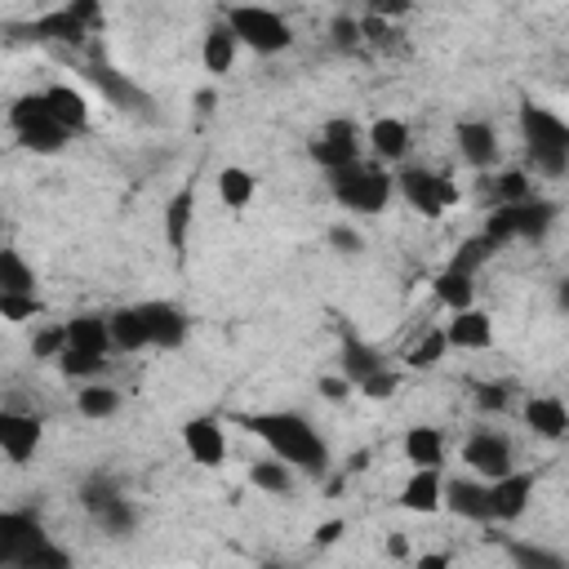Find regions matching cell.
<instances>
[{
    "label": "cell",
    "mask_w": 569,
    "mask_h": 569,
    "mask_svg": "<svg viewBox=\"0 0 569 569\" xmlns=\"http://www.w3.org/2000/svg\"><path fill=\"white\" fill-rule=\"evenodd\" d=\"M236 422L249 437H258L280 463H290V467H299L307 476H325L329 445L303 414H294V409H258V414H236Z\"/></svg>",
    "instance_id": "1"
},
{
    "label": "cell",
    "mask_w": 569,
    "mask_h": 569,
    "mask_svg": "<svg viewBox=\"0 0 569 569\" xmlns=\"http://www.w3.org/2000/svg\"><path fill=\"white\" fill-rule=\"evenodd\" d=\"M521 133H525V152H530L534 170H543L547 178H560L565 165H569V125L556 112L525 103L521 107Z\"/></svg>",
    "instance_id": "2"
},
{
    "label": "cell",
    "mask_w": 569,
    "mask_h": 569,
    "mask_svg": "<svg viewBox=\"0 0 569 569\" xmlns=\"http://www.w3.org/2000/svg\"><path fill=\"white\" fill-rule=\"evenodd\" d=\"M329 187L338 196L342 209L351 213H379L392 196V174L383 170V161H361L356 156L342 170H329Z\"/></svg>",
    "instance_id": "3"
},
{
    "label": "cell",
    "mask_w": 569,
    "mask_h": 569,
    "mask_svg": "<svg viewBox=\"0 0 569 569\" xmlns=\"http://www.w3.org/2000/svg\"><path fill=\"white\" fill-rule=\"evenodd\" d=\"M228 27L236 36V45H249L254 54L271 58V54H284L294 45V32L280 14L263 10V5H232L228 10Z\"/></svg>",
    "instance_id": "4"
},
{
    "label": "cell",
    "mask_w": 569,
    "mask_h": 569,
    "mask_svg": "<svg viewBox=\"0 0 569 569\" xmlns=\"http://www.w3.org/2000/svg\"><path fill=\"white\" fill-rule=\"evenodd\" d=\"M396 187L418 213H427V219H441V213L458 200V187L450 183V174H437V170H400Z\"/></svg>",
    "instance_id": "5"
},
{
    "label": "cell",
    "mask_w": 569,
    "mask_h": 569,
    "mask_svg": "<svg viewBox=\"0 0 569 569\" xmlns=\"http://www.w3.org/2000/svg\"><path fill=\"white\" fill-rule=\"evenodd\" d=\"M551 219H556V205H547V200H516V205H503L493 213L485 236L493 245H503L512 236H543Z\"/></svg>",
    "instance_id": "6"
},
{
    "label": "cell",
    "mask_w": 569,
    "mask_h": 569,
    "mask_svg": "<svg viewBox=\"0 0 569 569\" xmlns=\"http://www.w3.org/2000/svg\"><path fill=\"white\" fill-rule=\"evenodd\" d=\"M40 543H49V534L32 512H0V565H27Z\"/></svg>",
    "instance_id": "7"
},
{
    "label": "cell",
    "mask_w": 569,
    "mask_h": 569,
    "mask_svg": "<svg viewBox=\"0 0 569 569\" xmlns=\"http://www.w3.org/2000/svg\"><path fill=\"white\" fill-rule=\"evenodd\" d=\"M183 445L200 467H223V458H228V432L213 414H196L183 422Z\"/></svg>",
    "instance_id": "8"
},
{
    "label": "cell",
    "mask_w": 569,
    "mask_h": 569,
    "mask_svg": "<svg viewBox=\"0 0 569 569\" xmlns=\"http://www.w3.org/2000/svg\"><path fill=\"white\" fill-rule=\"evenodd\" d=\"M530 498H534V476L530 472L512 467L503 476H493L489 480V521H516V516H525Z\"/></svg>",
    "instance_id": "9"
},
{
    "label": "cell",
    "mask_w": 569,
    "mask_h": 569,
    "mask_svg": "<svg viewBox=\"0 0 569 569\" xmlns=\"http://www.w3.org/2000/svg\"><path fill=\"white\" fill-rule=\"evenodd\" d=\"M36 445H40V418L19 414V409H0V454L23 467V463H32Z\"/></svg>",
    "instance_id": "10"
},
{
    "label": "cell",
    "mask_w": 569,
    "mask_h": 569,
    "mask_svg": "<svg viewBox=\"0 0 569 569\" xmlns=\"http://www.w3.org/2000/svg\"><path fill=\"white\" fill-rule=\"evenodd\" d=\"M361 156V142H356V125L351 120H329L321 129V138L312 142V161L321 170H342Z\"/></svg>",
    "instance_id": "11"
},
{
    "label": "cell",
    "mask_w": 569,
    "mask_h": 569,
    "mask_svg": "<svg viewBox=\"0 0 569 569\" xmlns=\"http://www.w3.org/2000/svg\"><path fill=\"white\" fill-rule=\"evenodd\" d=\"M463 463H467L480 480H493V476L512 472V445L498 437V432H476V437L463 445Z\"/></svg>",
    "instance_id": "12"
},
{
    "label": "cell",
    "mask_w": 569,
    "mask_h": 569,
    "mask_svg": "<svg viewBox=\"0 0 569 569\" xmlns=\"http://www.w3.org/2000/svg\"><path fill=\"white\" fill-rule=\"evenodd\" d=\"M138 316H142V329H148V342L152 347H183L187 338V316L174 307V303H138Z\"/></svg>",
    "instance_id": "13"
},
{
    "label": "cell",
    "mask_w": 569,
    "mask_h": 569,
    "mask_svg": "<svg viewBox=\"0 0 569 569\" xmlns=\"http://www.w3.org/2000/svg\"><path fill=\"white\" fill-rule=\"evenodd\" d=\"M441 508H450L463 521H489V485L458 476V480L441 485Z\"/></svg>",
    "instance_id": "14"
},
{
    "label": "cell",
    "mask_w": 569,
    "mask_h": 569,
    "mask_svg": "<svg viewBox=\"0 0 569 569\" xmlns=\"http://www.w3.org/2000/svg\"><path fill=\"white\" fill-rule=\"evenodd\" d=\"M441 467H414V476L405 480L400 489V508L405 512H418V516H432L441 512Z\"/></svg>",
    "instance_id": "15"
},
{
    "label": "cell",
    "mask_w": 569,
    "mask_h": 569,
    "mask_svg": "<svg viewBox=\"0 0 569 569\" xmlns=\"http://www.w3.org/2000/svg\"><path fill=\"white\" fill-rule=\"evenodd\" d=\"M191 219H196V183L178 187L165 205V241L174 249V258L187 254V236H191Z\"/></svg>",
    "instance_id": "16"
},
{
    "label": "cell",
    "mask_w": 569,
    "mask_h": 569,
    "mask_svg": "<svg viewBox=\"0 0 569 569\" xmlns=\"http://www.w3.org/2000/svg\"><path fill=\"white\" fill-rule=\"evenodd\" d=\"M409 142H414V133H409V125L396 120V116H379V120L370 125V148H374V161H383V165L405 161V156H409Z\"/></svg>",
    "instance_id": "17"
},
{
    "label": "cell",
    "mask_w": 569,
    "mask_h": 569,
    "mask_svg": "<svg viewBox=\"0 0 569 569\" xmlns=\"http://www.w3.org/2000/svg\"><path fill=\"white\" fill-rule=\"evenodd\" d=\"M454 138H458V152H463L467 165L489 170V165L498 161V133H493V125H485V120H463Z\"/></svg>",
    "instance_id": "18"
},
{
    "label": "cell",
    "mask_w": 569,
    "mask_h": 569,
    "mask_svg": "<svg viewBox=\"0 0 569 569\" xmlns=\"http://www.w3.org/2000/svg\"><path fill=\"white\" fill-rule=\"evenodd\" d=\"M445 342L450 347H489L493 342V321L472 303V307H458L454 321L445 325Z\"/></svg>",
    "instance_id": "19"
},
{
    "label": "cell",
    "mask_w": 569,
    "mask_h": 569,
    "mask_svg": "<svg viewBox=\"0 0 569 569\" xmlns=\"http://www.w3.org/2000/svg\"><path fill=\"white\" fill-rule=\"evenodd\" d=\"M32 40H49V45H85L90 27L71 14V10H54V14H40L32 27H27Z\"/></svg>",
    "instance_id": "20"
},
{
    "label": "cell",
    "mask_w": 569,
    "mask_h": 569,
    "mask_svg": "<svg viewBox=\"0 0 569 569\" xmlns=\"http://www.w3.org/2000/svg\"><path fill=\"white\" fill-rule=\"evenodd\" d=\"M45 103H49V116L67 129V133H81L90 125V103L81 90H71V85H49L45 90Z\"/></svg>",
    "instance_id": "21"
},
{
    "label": "cell",
    "mask_w": 569,
    "mask_h": 569,
    "mask_svg": "<svg viewBox=\"0 0 569 569\" xmlns=\"http://www.w3.org/2000/svg\"><path fill=\"white\" fill-rule=\"evenodd\" d=\"M405 458L414 467H441L445 463V432L441 427H409L405 432Z\"/></svg>",
    "instance_id": "22"
},
{
    "label": "cell",
    "mask_w": 569,
    "mask_h": 569,
    "mask_svg": "<svg viewBox=\"0 0 569 569\" xmlns=\"http://www.w3.org/2000/svg\"><path fill=\"white\" fill-rule=\"evenodd\" d=\"M200 62H205L209 77H228V71H232V62H236V36H232L228 23H219V27H209V32H205Z\"/></svg>",
    "instance_id": "23"
},
{
    "label": "cell",
    "mask_w": 569,
    "mask_h": 569,
    "mask_svg": "<svg viewBox=\"0 0 569 569\" xmlns=\"http://www.w3.org/2000/svg\"><path fill=\"white\" fill-rule=\"evenodd\" d=\"M525 422L534 427L538 437H547V441H560L569 432V414H565V405L556 396H534L525 405Z\"/></svg>",
    "instance_id": "24"
},
{
    "label": "cell",
    "mask_w": 569,
    "mask_h": 569,
    "mask_svg": "<svg viewBox=\"0 0 569 569\" xmlns=\"http://www.w3.org/2000/svg\"><path fill=\"white\" fill-rule=\"evenodd\" d=\"M107 338L116 351H142V347H152L148 342V329H142V316L138 307H120L107 316Z\"/></svg>",
    "instance_id": "25"
},
{
    "label": "cell",
    "mask_w": 569,
    "mask_h": 569,
    "mask_svg": "<svg viewBox=\"0 0 569 569\" xmlns=\"http://www.w3.org/2000/svg\"><path fill=\"white\" fill-rule=\"evenodd\" d=\"M62 334H67V347H81V351L107 356V347H112V338H107V316H77V321L62 325Z\"/></svg>",
    "instance_id": "26"
},
{
    "label": "cell",
    "mask_w": 569,
    "mask_h": 569,
    "mask_svg": "<svg viewBox=\"0 0 569 569\" xmlns=\"http://www.w3.org/2000/svg\"><path fill=\"white\" fill-rule=\"evenodd\" d=\"M0 294H36V271L19 249H0Z\"/></svg>",
    "instance_id": "27"
},
{
    "label": "cell",
    "mask_w": 569,
    "mask_h": 569,
    "mask_svg": "<svg viewBox=\"0 0 569 569\" xmlns=\"http://www.w3.org/2000/svg\"><path fill=\"white\" fill-rule=\"evenodd\" d=\"M90 77L98 81V90H103V94H107L116 107H129V112L152 107V103H148V94H138V90H133V85L120 77V71H112V67H103V62H98V67H90Z\"/></svg>",
    "instance_id": "28"
},
{
    "label": "cell",
    "mask_w": 569,
    "mask_h": 569,
    "mask_svg": "<svg viewBox=\"0 0 569 569\" xmlns=\"http://www.w3.org/2000/svg\"><path fill=\"white\" fill-rule=\"evenodd\" d=\"M432 290H437V299H441L450 312L476 303V284H472V276H467V271H454V267H445V271L432 280Z\"/></svg>",
    "instance_id": "29"
},
{
    "label": "cell",
    "mask_w": 569,
    "mask_h": 569,
    "mask_svg": "<svg viewBox=\"0 0 569 569\" xmlns=\"http://www.w3.org/2000/svg\"><path fill=\"white\" fill-rule=\"evenodd\" d=\"M213 183H219V196H223L228 209H245L254 200V191H258V178L249 170H241V165L219 170V178H213Z\"/></svg>",
    "instance_id": "30"
},
{
    "label": "cell",
    "mask_w": 569,
    "mask_h": 569,
    "mask_svg": "<svg viewBox=\"0 0 569 569\" xmlns=\"http://www.w3.org/2000/svg\"><path fill=\"white\" fill-rule=\"evenodd\" d=\"M383 365V356L370 347V342H361V338H347L342 342V379L356 387V383H361L365 374H374Z\"/></svg>",
    "instance_id": "31"
},
{
    "label": "cell",
    "mask_w": 569,
    "mask_h": 569,
    "mask_svg": "<svg viewBox=\"0 0 569 569\" xmlns=\"http://www.w3.org/2000/svg\"><path fill=\"white\" fill-rule=\"evenodd\" d=\"M71 142V133L58 125V120H45V125H32V129H23L19 133V148H27V152H36V156H54V152H62Z\"/></svg>",
    "instance_id": "32"
},
{
    "label": "cell",
    "mask_w": 569,
    "mask_h": 569,
    "mask_svg": "<svg viewBox=\"0 0 569 569\" xmlns=\"http://www.w3.org/2000/svg\"><path fill=\"white\" fill-rule=\"evenodd\" d=\"M77 409H81L85 418L103 422V418H112V414L120 409V392L107 387V383H85V392L77 396Z\"/></svg>",
    "instance_id": "33"
},
{
    "label": "cell",
    "mask_w": 569,
    "mask_h": 569,
    "mask_svg": "<svg viewBox=\"0 0 569 569\" xmlns=\"http://www.w3.org/2000/svg\"><path fill=\"white\" fill-rule=\"evenodd\" d=\"M249 485L263 489V493H290V489H294L290 463H280L276 454H271V463H254V467H249Z\"/></svg>",
    "instance_id": "34"
},
{
    "label": "cell",
    "mask_w": 569,
    "mask_h": 569,
    "mask_svg": "<svg viewBox=\"0 0 569 569\" xmlns=\"http://www.w3.org/2000/svg\"><path fill=\"white\" fill-rule=\"evenodd\" d=\"M58 365H62L67 379H98L103 365H107V356L81 351V347H62V351H58Z\"/></svg>",
    "instance_id": "35"
},
{
    "label": "cell",
    "mask_w": 569,
    "mask_h": 569,
    "mask_svg": "<svg viewBox=\"0 0 569 569\" xmlns=\"http://www.w3.org/2000/svg\"><path fill=\"white\" fill-rule=\"evenodd\" d=\"M445 351H450L445 329H427V334L409 347V370H432V365H441V361H445Z\"/></svg>",
    "instance_id": "36"
},
{
    "label": "cell",
    "mask_w": 569,
    "mask_h": 569,
    "mask_svg": "<svg viewBox=\"0 0 569 569\" xmlns=\"http://www.w3.org/2000/svg\"><path fill=\"white\" fill-rule=\"evenodd\" d=\"M45 120H54L45 94H23V98L10 107V129H14V133H23V129H32V125H45Z\"/></svg>",
    "instance_id": "37"
},
{
    "label": "cell",
    "mask_w": 569,
    "mask_h": 569,
    "mask_svg": "<svg viewBox=\"0 0 569 569\" xmlns=\"http://www.w3.org/2000/svg\"><path fill=\"white\" fill-rule=\"evenodd\" d=\"M45 307L36 294H0V321H10V325H27L36 321Z\"/></svg>",
    "instance_id": "38"
},
{
    "label": "cell",
    "mask_w": 569,
    "mask_h": 569,
    "mask_svg": "<svg viewBox=\"0 0 569 569\" xmlns=\"http://www.w3.org/2000/svg\"><path fill=\"white\" fill-rule=\"evenodd\" d=\"M498 245L489 241V236H472V241H463V249L454 254V271H467V276H476V267H485L489 263V254H493Z\"/></svg>",
    "instance_id": "39"
},
{
    "label": "cell",
    "mask_w": 569,
    "mask_h": 569,
    "mask_svg": "<svg viewBox=\"0 0 569 569\" xmlns=\"http://www.w3.org/2000/svg\"><path fill=\"white\" fill-rule=\"evenodd\" d=\"M356 387H361V396H370V400H387V396H396L400 374H396V370H387V365H379L374 374H365Z\"/></svg>",
    "instance_id": "40"
},
{
    "label": "cell",
    "mask_w": 569,
    "mask_h": 569,
    "mask_svg": "<svg viewBox=\"0 0 569 569\" xmlns=\"http://www.w3.org/2000/svg\"><path fill=\"white\" fill-rule=\"evenodd\" d=\"M94 516H98V525H103L107 534H129V530H133V508L125 503V498H112V503L98 508Z\"/></svg>",
    "instance_id": "41"
},
{
    "label": "cell",
    "mask_w": 569,
    "mask_h": 569,
    "mask_svg": "<svg viewBox=\"0 0 569 569\" xmlns=\"http://www.w3.org/2000/svg\"><path fill=\"white\" fill-rule=\"evenodd\" d=\"M512 560L525 565V569H565V560L556 551H543V547H530V543H516L512 547Z\"/></svg>",
    "instance_id": "42"
},
{
    "label": "cell",
    "mask_w": 569,
    "mask_h": 569,
    "mask_svg": "<svg viewBox=\"0 0 569 569\" xmlns=\"http://www.w3.org/2000/svg\"><path fill=\"white\" fill-rule=\"evenodd\" d=\"M112 498H120V489H116V480H107V476H94L85 489H81V503L90 508V512H98V508H107Z\"/></svg>",
    "instance_id": "43"
},
{
    "label": "cell",
    "mask_w": 569,
    "mask_h": 569,
    "mask_svg": "<svg viewBox=\"0 0 569 569\" xmlns=\"http://www.w3.org/2000/svg\"><path fill=\"white\" fill-rule=\"evenodd\" d=\"M498 200L503 205H516V200H530V178L521 170H508L503 178H498Z\"/></svg>",
    "instance_id": "44"
},
{
    "label": "cell",
    "mask_w": 569,
    "mask_h": 569,
    "mask_svg": "<svg viewBox=\"0 0 569 569\" xmlns=\"http://www.w3.org/2000/svg\"><path fill=\"white\" fill-rule=\"evenodd\" d=\"M329 245H334L338 254H361V249H365V236L356 232V228H347V223H334V228H329Z\"/></svg>",
    "instance_id": "45"
},
{
    "label": "cell",
    "mask_w": 569,
    "mask_h": 569,
    "mask_svg": "<svg viewBox=\"0 0 569 569\" xmlns=\"http://www.w3.org/2000/svg\"><path fill=\"white\" fill-rule=\"evenodd\" d=\"M67 347V334H62V325H54V329H40L36 334V342H32V351L40 356V361H49V356H58Z\"/></svg>",
    "instance_id": "46"
},
{
    "label": "cell",
    "mask_w": 569,
    "mask_h": 569,
    "mask_svg": "<svg viewBox=\"0 0 569 569\" xmlns=\"http://www.w3.org/2000/svg\"><path fill=\"white\" fill-rule=\"evenodd\" d=\"M23 569H67V551H58V547L40 543V547L27 556V565H23Z\"/></svg>",
    "instance_id": "47"
},
{
    "label": "cell",
    "mask_w": 569,
    "mask_h": 569,
    "mask_svg": "<svg viewBox=\"0 0 569 569\" xmlns=\"http://www.w3.org/2000/svg\"><path fill=\"white\" fill-rule=\"evenodd\" d=\"M334 45L338 49H356V45H361V23H356V19H334Z\"/></svg>",
    "instance_id": "48"
},
{
    "label": "cell",
    "mask_w": 569,
    "mask_h": 569,
    "mask_svg": "<svg viewBox=\"0 0 569 569\" xmlns=\"http://www.w3.org/2000/svg\"><path fill=\"white\" fill-rule=\"evenodd\" d=\"M418 5V0H370V14H379V19H400V14H409Z\"/></svg>",
    "instance_id": "49"
},
{
    "label": "cell",
    "mask_w": 569,
    "mask_h": 569,
    "mask_svg": "<svg viewBox=\"0 0 569 569\" xmlns=\"http://www.w3.org/2000/svg\"><path fill=\"white\" fill-rule=\"evenodd\" d=\"M67 10H71V14H77V19H81V23L90 27V32H94V27L103 23V10H98V0H71V5H67Z\"/></svg>",
    "instance_id": "50"
},
{
    "label": "cell",
    "mask_w": 569,
    "mask_h": 569,
    "mask_svg": "<svg viewBox=\"0 0 569 569\" xmlns=\"http://www.w3.org/2000/svg\"><path fill=\"white\" fill-rule=\"evenodd\" d=\"M476 405H480V409H503V405H508V387H493V383H489V387H480Z\"/></svg>",
    "instance_id": "51"
},
{
    "label": "cell",
    "mask_w": 569,
    "mask_h": 569,
    "mask_svg": "<svg viewBox=\"0 0 569 569\" xmlns=\"http://www.w3.org/2000/svg\"><path fill=\"white\" fill-rule=\"evenodd\" d=\"M321 396H325V400H347V396H351V383H347V379H321Z\"/></svg>",
    "instance_id": "52"
},
{
    "label": "cell",
    "mask_w": 569,
    "mask_h": 569,
    "mask_svg": "<svg viewBox=\"0 0 569 569\" xmlns=\"http://www.w3.org/2000/svg\"><path fill=\"white\" fill-rule=\"evenodd\" d=\"M338 534H342V521H329V525H321V530H316V543H334Z\"/></svg>",
    "instance_id": "53"
},
{
    "label": "cell",
    "mask_w": 569,
    "mask_h": 569,
    "mask_svg": "<svg viewBox=\"0 0 569 569\" xmlns=\"http://www.w3.org/2000/svg\"><path fill=\"white\" fill-rule=\"evenodd\" d=\"M196 107H200V112H213V107H219V94H209V90H200V94H196Z\"/></svg>",
    "instance_id": "54"
},
{
    "label": "cell",
    "mask_w": 569,
    "mask_h": 569,
    "mask_svg": "<svg viewBox=\"0 0 569 569\" xmlns=\"http://www.w3.org/2000/svg\"><path fill=\"white\" fill-rule=\"evenodd\" d=\"M441 565H450V556H422V569H441Z\"/></svg>",
    "instance_id": "55"
}]
</instances>
